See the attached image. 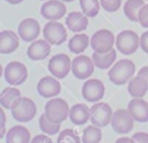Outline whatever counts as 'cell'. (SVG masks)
I'll return each instance as SVG.
<instances>
[{
	"mask_svg": "<svg viewBox=\"0 0 148 143\" xmlns=\"http://www.w3.org/2000/svg\"><path fill=\"white\" fill-rule=\"evenodd\" d=\"M127 110L138 122H148V101L142 98H133L127 105Z\"/></svg>",
	"mask_w": 148,
	"mask_h": 143,
	"instance_id": "17",
	"label": "cell"
},
{
	"mask_svg": "<svg viewBox=\"0 0 148 143\" xmlns=\"http://www.w3.org/2000/svg\"><path fill=\"white\" fill-rule=\"evenodd\" d=\"M20 97H21L20 89L15 88L14 85L13 86H7V88L2 89V91L0 93V105L3 108L10 110Z\"/></svg>",
	"mask_w": 148,
	"mask_h": 143,
	"instance_id": "24",
	"label": "cell"
},
{
	"mask_svg": "<svg viewBox=\"0 0 148 143\" xmlns=\"http://www.w3.org/2000/svg\"><path fill=\"white\" fill-rule=\"evenodd\" d=\"M114 143H135V141L133 140V137H127V136H123V137H119Z\"/></svg>",
	"mask_w": 148,
	"mask_h": 143,
	"instance_id": "37",
	"label": "cell"
},
{
	"mask_svg": "<svg viewBox=\"0 0 148 143\" xmlns=\"http://www.w3.org/2000/svg\"><path fill=\"white\" fill-rule=\"evenodd\" d=\"M111 127L116 133L120 135L128 134L134 127V119L128 112V110L119 108L116 112H113L111 119Z\"/></svg>",
	"mask_w": 148,
	"mask_h": 143,
	"instance_id": "9",
	"label": "cell"
},
{
	"mask_svg": "<svg viewBox=\"0 0 148 143\" xmlns=\"http://www.w3.org/2000/svg\"><path fill=\"white\" fill-rule=\"evenodd\" d=\"M18 35L12 30H2L0 32V53L10 54L20 46Z\"/></svg>",
	"mask_w": 148,
	"mask_h": 143,
	"instance_id": "18",
	"label": "cell"
},
{
	"mask_svg": "<svg viewBox=\"0 0 148 143\" xmlns=\"http://www.w3.org/2000/svg\"><path fill=\"white\" fill-rule=\"evenodd\" d=\"M94 61L88 55H77L72 60V73L77 80L89 78L94 73Z\"/></svg>",
	"mask_w": 148,
	"mask_h": 143,
	"instance_id": "12",
	"label": "cell"
},
{
	"mask_svg": "<svg viewBox=\"0 0 148 143\" xmlns=\"http://www.w3.org/2000/svg\"><path fill=\"white\" fill-rule=\"evenodd\" d=\"M57 143H82V140L73 129H65L59 133Z\"/></svg>",
	"mask_w": 148,
	"mask_h": 143,
	"instance_id": "30",
	"label": "cell"
},
{
	"mask_svg": "<svg viewBox=\"0 0 148 143\" xmlns=\"http://www.w3.org/2000/svg\"><path fill=\"white\" fill-rule=\"evenodd\" d=\"M12 116L18 122L31 121L37 113V107L35 101L29 97H20L16 103L10 108Z\"/></svg>",
	"mask_w": 148,
	"mask_h": 143,
	"instance_id": "3",
	"label": "cell"
},
{
	"mask_svg": "<svg viewBox=\"0 0 148 143\" xmlns=\"http://www.w3.org/2000/svg\"><path fill=\"white\" fill-rule=\"evenodd\" d=\"M8 3H10V5H18V3H21V2H23L24 0H6Z\"/></svg>",
	"mask_w": 148,
	"mask_h": 143,
	"instance_id": "39",
	"label": "cell"
},
{
	"mask_svg": "<svg viewBox=\"0 0 148 143\" xmlns=\"http://www.w3.org/2000/svg\"><path fill=\"white\" fill-rule=\"evenodd\" d=\"M47 68L52 76L57 77L58 80H61L65 78L69 72H72V60L67 54L59 53L50 59Z\"/></svg>",
	"mask_w": 148,
	"mask_h": 143,
	"instance_id": "8",
	"label": "cell"
},
{
	"mask_svg": "<svg viewBox=\"0 0 148 143\" xmlns=\"http://www.w3.org/2000/svg\"><path fill=\"white\" fill-rule=\"evenodd\" d=\"M39 128L40 130L44 133V134H47V135H56L59 133L60 130V123H54V122H51L46 115L43 113L40 116H39Z\"/></svg>",
	"mask_w": 148,
	"mask_h": 143,
	"instance_id": "29",
	"label": "cell"
},
{
	"mask_svg": "<svg viewBox=\"0 0 148 143\" xmlns=\"http://www.w3.org/2000/svg\"><path fill=\"white\" fill-rule=\"evenodd\" d=\"M95 67L99 68V69H110L117 59V51L114 48H112L111 51H109L108 53H97L94 52L92 57H91Z\"/></svg>",
	"mask_w": 148,
	"mask_h": 143,
	"instance_id": "23",
	"label": "cell"
},
{
	"mask_svg": "<svg viewBox=\"0 0 148 143\" xmlns=\"http://www.w3.org/2000/svg\"><path fill=\"white\" fill-rule=\"evenodd\" d=\"M132 137H133V140L135 141V143H148V133L138 131V133H135Z\"/></svg>",
	"mask_w": 148,
	"mask_h": 143,
	"instance_id": "34",
	"label": "cell"
},
{
	"mask_svg": "<svg viewBox=\"0 0 148 143\" xmlns=\"http://www.w3.org/2000/svg\"><path fill=\"white\" fill-rule=\"evenodd\" d=\"M139 46L140 38L138 33L133 30H123L116 37V47L120 53L125 55H131L135 53Z\"/></svg>",
	"mask_w": 148,
	"mask_h": 143,
	"instance_id": "4",
	"label": "cell"
},
{
	"mask_svg": "<svg viewBox=\"0 0 148 143\" xmlns=\"http://www.w3.org/2000/svg\"><path fill=\"white\" fill-rule=\"evenodd\" d=\"M80 7L83 14L88 17H95L99 13L101 1L99 0H80Z\"/></svg>",
	"mask_w": 148,
	"mask_h": 143,
	"instance_id": "28",
	"label": "cell"
},
{
	"mask_svg": "<svg viewBox=\"0 0 148 143\" xmlns=\"http://www.w3.org/2000/svg\"><path fill=\"white\" fill-rule=\"evenodd\" d=\"M0 113H1V120H2L1 127H6V114H5V111H3V107L2 106L0 108Z\"/></svg>",
	"mask_w": 148,
	"mask_h": 143,
	"instance_id": "38",
	"label": "cell"
},
{
	"mask_svg": "<svg viewBox=\"0 0 148 143\" xmlns=\"http://www.w3.org/2000/svg\"><path fill=\"white\" fill-rule=\"evenodd\" d=\"M135 73V65L130 59H121L109 69V80L116 85H123L133 77Z\"/></svg>",
	"mask_w": 148,
	"mask_h": 143,
	"instance_id": "1",
	"label": "cell"
},
{
	"mask_svg": "<svg viewBox=\"0 0 148 143\" xmlns=\"http://www.w3.org/2000/svg\"><path fill=\"white\" fill-rule=\"evenodd\" d=\"M69 119L75 126H83L90 120V108L84 104L77 103L71 107Z\"/></svg>",
	"mask_w": 148,
	"mask_h": 143,
	"instance_id": "20",
	"label": "cell"
},
{
	"mask_svg": "<svg viewBox=\"0 0 148 143\" xmlns=\"http://www.w3.org/2000/svg\"><path fill=\"white\" fill-rule=\"evenodd\" d=\"M146 1H148V0H146Z\"/></svg>",
	"mask_w": 148,
	"mask_h": 143,
	"instance_id": "42",
	"label": "cell"
},
{
	"mask_svg": "<svg viewBox=\"0 0 148 143\" xmlns=\"http://www.w3.org/2000/svg\"><path fill=\"white\" fill-rule=\"evenodd\" d=\"M127 91L133 98H142L148 91V82L140 75L133 76L128 82Z\"/></svg>",
	"mask_w": 148,
	"mask_h": 143,
	"instance_id": "22",
	"label": "cell"
},
{
	"mask_svg": "<svg viewBox=\"0 0 148 143\" xmlns=\"http://www.w3.org/2000/svg\"><path fill=\"white\" fill-rule=\"evenodd\" d=\"M138 22L143 28H148V2L142 6L138 15Z\"/></svg>",
	"mask_w": 148,
	"mask_h": 143,
	"instance_id": "32",
	"label": "cell"
},
{
	"mask_svg": "<svg viewBox=\"0 0 148 143\" xmlns=\"http://www.w3.org/2000/svg\"><path fill=\"white\" fill-rule=\"evenodd\" d=\"M66 27L73 32H82L88 27V16L81 12H71L65 20Z\"/></svg>",
	"mask_w": 148,
	"mask_h": 143,
	"instance_id": "19",
	"label": "cell"
},
{
	"mask_svg": "<svg viewBox=\"0 0 148 143\" xmlns=\"http://www.w3.org/2000/svg\"><path fill=\"white\" fill-rule=\"evenodd\" d=\"M3 77L9 85H21L28 78V69L20 61H10L3 69Z\"/></svg>",
	"mask_w": 148,
	"mask_h": 143,
	"instance_id": "6",
	"label": "cell"
},
{
	"mask_svg": "<svg viewBox=\"0 0 148 143\" xmlns=\"http://www.w3.org/2000/svg\"><path fill=\"white\" fill-rule=\"evenodd\" d=\"M89 44H90V38L86 33L79 32V33L74 35L68 40V48L72 53L80 54V53H82L87 50Z\"/></svg>",
	"mask_w": 148,
	"mask_h": 143,
	"instance_id": "25",
	"label": "cell"
},
{
	"mask_svg": "<svg viewBox=\"0 0 148 143\" xmlns=\"http://www.w3.org/2000/svg\"><path fill=\"white\" fill-rule=\"evenodd\" d=\"M112 115V108L108 103L97 101L90 107V122L99 128H104L111 123Z\"/></svg>",
	"mask_w": 148,
	"mask_h": 143,
	"instance_id": "7",
	"label": "cell"
},
{
	"mask_svg": "<svg viewBox=\"0 0 148 143\" xmlns=\"http://www.w3.org/2000/svg\"><path fill=\"white\" fill-rule=\"evenodd\" d=\"M31 135L24 126H13L7 130L6 143H30Z\"/></svg>",
	"mask_w": 148,
	"mask_h": 143,
	"instance_id": "21",
	"label": "cell"
},
{
	"mask_svg": "<svg viewBox=\"0 0 148 143\" xmlns=\"http://www.w3.org/2000/svg\"><path fill=\"white\" fill-rule=\"evenodd\" d=\"M61 91V85L57 77L44 76L37 83V92L44 98L57 97Z\"/></svg>",
	"mask_w": 148,
	"mask_h": 143,
	"instance_id": "15",
	"label": "cell"
},
{
	"mask_svg": "<svg viewBox=\"0 0 148 143\" xmlns=\"http://www.w3.org/2000/svg\"><path fill=\"white\" fill-rule=\"evenodd\" d=\"M81 140H82V143H99L102 140L101 128L95 126V125L87 126L83 129Z\"/></svg>",
	"mask_w": 148,
	"mask_h": 143,
	"instance_id": "27",
	"label": "cell"
},
{
	"mask_svg": "<svg viewBox=\"0 0 148 143\" xmlns=\"http://www.w3.org/2000/svg\"><path fill=\"white\" fill-rule=\"evenodd\" d=\"M99 1H101V7L109 13L117 12L121 6V0H99Z\"/></svg>",
	"mask_w": 148,
	"mask_h": 143,
	"instance_id": "31",
	"label": "cell"
},
{
	"mask_svg": "<svg viewBox=\"0 0 148 143\" xmlns=\"http://www.w3.org/2000/svg\"><path fill=\"white\" fill-rule=\"evenodd\" d=\"M67 13V7L61 0H46L40 7L42 16L47 21H58Z\"/></svg>",
	"mask_w": 148,
	"mask_h": 143,
	"instance_id": "13",
	"label": "cell"
},
{
	"mask_svg": "<svg viewBox=\"0 0 148 143\" xmlns=\"http://www.w3.org/2000/svg\"><path fill=\"white\" fill-rule=\"evenodd\" d=\"M30 143H53V141L47 134H40V135H36Z\"/></svg>",
	"mask_w": 148,
	"mask_h": 143,
	"instance_id": "33",
	"label": "cell"
},
{
	"mask_svg": "<svg viewBox=\"0 0 148 143\" xmlns=\"http://www.w3.org/2000/svg\"><path fill=\"white\" fill-rule=\"evenodd\" d=\"M61 1H64V2H72V1H74V0H61Z\"/></svg>",
	"mask_w": 148,
	"mask_h": 143,
	"instance_id": "40",
	"label": "cell"
},
{
	"mask_svg": "<svg viewBox=\"0 0 148 143\" xmlns=\"http://www.w3.org/2000/svg\"><path fill=\"white\" fill-rule=\"evenodd\" d=\"M114 44L116 37L112 33V31L108 29L97 30L95 33H92L90 38V46L92 51L97 53H108L113 48Z\"/></svg>",
	"mask_w": 148,
	"mask_h": 143,
	"instance_id": "5",
	"label": "cell"
},
{
	"mask_svg": "<svg viewBox=\"0 0 148 143\" xmlns=\"http://www.w3.org/2000/svg\"><path fill=\"white\" fill-rule=\"evenodd\" d=\"M69 110L67 101L62 98H50L44 107V114L46 118L54 123H61L69 118Z\"/></svg>",
	"mask_w": 148,
	"mask_h": 143,
	"instance_id": "2",
	"label": "cell"
},
{
	"mask_svg": "<svg viewBox=\"0 0 148 143\" xmlns=\"http://www.w3.org/2000/svg\"><path fill=\"white\" fill-rule=\"evenodd\" d=\"M140 48L148 54V30L140 36Z\"/></svg>",
	"mask_w": 148,
	"mask_h": 143,
	"instance_id": "35",
	"label": "cell"
},
{
	"mask_svg": "<svg viewBox=\"0 0 148 143\" xmlns=\"http://www.w3.org/2000/svg\"><path fill=\"white\" fill-rule=\"evenodd\" d=\"M81 93L87 101L97 103L104 97L105 93L104 83L98 78H89L83 83Z\"/></svg>",
	"mask_w": 148,
	"mask_h": 143,
	"instance_id": "11",
	"label": "cell"
},
{
	"mask_svg": "<svg viewBox=\"0 0 148 143\" xmlns=\"http://www.w3.org/2000/svg\"><path fill=\"white\" fill-rule=\"evenodd\" d=\"M40 33V25L37 20L32 17L24 18L20 22L17 28V35L24 42H34Z\"/></svg>",
	"mask_w": 148,
	"mask_h": 143,
	"instance_id": "14",
	"label": "cell"
},
{
	"mask_svg": "<svg viewBox=\"0 0 148 143\" xmlns=\"http://www.w3.org/2000/svg\"><path fill=\"white\" fill-rule=\"evenodd\" d=\"M39 1H46V0H39Z\"/></svg>",
	"mask_w": 148,
	"mask_h": 143,
	"instance_id": "41",
	"label": "cell"
},
{
	"mask_svg": "<svg viewBox=\"0 0 148 143\" xmlns=\"http://www.w3.org/2000/svg\"><path fill=\"white\" fill-rule=\"evenodd\" d=\"M43 36L51 45H61L67 39V30L60 22L49 21L43 28Z\"/></svg>",
	"mask_w": 148,
	"mask_h": 143,
	"instance_id": "10",
	"label": "cell"
},
{
	"mask_svg": "<svg viewBox=\"0 0 148 143\" xmlns=\"http://www.w3.org/2000/svg\"><path fill=\"white\" fill-rule=\"evenodd\" d=\"M145 0H127L124 3V14L125 16L132 21L138 22V15L142 6L145 5Z\"/></svg>",
	"mask_w": 148,
	"mask_h": 143,
	"instance_id": "26",
	"label": "cell"
},
{
	"mask_svg": "<svg viewBox=\"0 0 148 143\" xmlns=\"http://www.w3.org/2000/svg\"><path fill=\"white\" fill-rule=\"evenodd\" d=\"M51 53V44L46 39H36L31 42L27 50V55L34 61L44 60Z\"/></svg>",
	"mask_w": 148,
	"mask_h": 143,
	"instance_id": "16",
	"label": "cell"
},
{
	"mask_svg": "<svg viewBox=\"0 0 148 143\" xmlns=\"http://www.w3.org/2000/svg\"><path fill=\"white\" fill-rule=\"evenodd\" d=\"M138 75L142 76V77L148 82V66H143V67H141V68L139 69V72H138Z\"/></svg>",
	"mask_w": 148,
	"mask_h": 143,
	"instance_id": "36",
	"label": "cell"
}]
</instances>
